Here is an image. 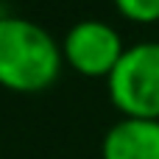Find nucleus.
<instances>
[{"label":"nucleus","instance_id":"obj_4","mask_svg":"<svg viewBox=\"0 0 159 159\" xmlns=\"http://www.w3.org/2000/svg\"><path fill=\"white\" fill-rule=\"evenodd\" d=\"M101 159H159V120L120 117L103 134Z\"/></svg>","mask_w":159,"mask_h":159},{"label":"nucleus","instance_id":"obj_1","mask_svg":"<svg viewBox=\"0 0 159 159\" xmlns=\"http://www.w3.org/2000/svg\"><path fill=\"white\" fill-rule=\"evenodd\" d=\"M64 56L42 25L25 17H0V87L11 92H45L61 75Z\"/></svg>","mask_w":159,"mask_h":159},{"label":"nucleus","instance_id":"obj_5","mask_svg":"<svg viewBox=\"0 0 159 159\" xmlns=\"http://www.w3.org/2000/svg\"><path fill=\"white\" fill-rule=\"evenodd\" d=\"M117 14L137 25H154L159 22V0H112Z\"/></svg>","mask_w":159,"mask_h":159},{"label":"nucleus","instance_id":"obj_3","mask_svg":"<svg viewBox=\"0 0 159 159\" xmlns=\"http://www.w3.org/2000/svg\"><path fill=\"white\" fill-rule=\"evenodd\" d=\"M123 53L120 31L103 20H81L61 39L64 64L84 78H109Z\"/></svg>","mask_w":159,"mask_h":159},{"label":"nucleus","instance_id":"obj_2","mask_svg":"<svg viewBox=\"0 0 159 159\" xmlns=\"http://www.w3.org/2000/svg\"><path fill=\"white\" fill-rule=\"evenodd\" d=\"M109 101L123 117L159 120V42L126 48L117 67L106 78Z\"/></svg>","mask_w":159,"mask_h":159}]
</instances>
